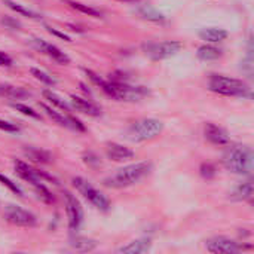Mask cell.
<instances>
[{
    "mask_svg": "<svg viewBox=\"0 0 254 254\" xmlns=\"http://www.w3.org/2000/svg\"><path fill=\"white\" fill-rule=\"evenodd\" d=\"M100 88L113 100L118 101H140L149 95L147 88L144 86H131L125 82L103 80Z\"/></svg>",
    "mask_w": 254,
    "mask_h": 254,
    "instance_id": "3957f363",
    "label": "cell"
},
{
    "mask_svg": "<svg viewBox=\"0 0 254 254\" xmlns=\"http://www.w3.org/2000/svg\"><path fill=\"white\" fill-rule=\"evenodd\" d=\"M33 43H34V46L40 52H43L45 55H48L49 58H52L55 63H58V64H68L70 63V58L61 49H58L55 45H51V43H48V42H45L42 39H34Z\"/></svg>",
    "mask_w": 254,
    "mask_h": 254,
    "instance_id": "8fae6325",
    "label": "cell"
},
{
    "mask_svg": "<svg viewBox=\"0 0 254 254\" xmlns=\"http://www.w3.org/2000/svg\"><path fill=\"white\" fill-rule=\"evenodd\" d=\"M65 3L70 7H73V9H76V10H79V12L88 15V16H94V18H101L103 16V13L98 9H94V7H91L88 4H83V3H79V1H71V0H67Z\"/></svg>",
    "mask_w": 254,
    "mask_h": 254,
    "instance_id": "603a6c76",
    "label": "cell"
},
{
    "mask_svg": "<svg viewBox=\"0 0 254 254\" xmlns=\"http://www.w3.org/2000/svg\"><path fill=\"white\" fill-rule=\"evenodd\" d=\"M210 91L226 97H246L250 95V88L246 82L223 74H213L210 77Z\"/></svg>",
    "mask_w": 254,
    "mask_h": 254,
    "instance_id": "277c9868",
    "label": "cell"
},
{
    "mask_svg": "<svg viewBox=\"0 0 254 254\" xmlns=\"http://www.w3.org/2000/svg\"><path fill=\"white\" fill-rule=\"evenodd\" d=\"M150 240H135V241H131L128 243L127 246L121 247L118 250V253H124V254H143L147 253L150 250Z\"/></svg>",
    "mask_w": 254,
    "mask_h": 254,
    "instance_id": "2e32d148",
    "label": "cell"
},
{
    "mask_svg": "<svg viewBox=\"0 0 254 254\" xmlns=\"http://www.w3.org/2000/svg\"><path fill=\"white\" fill-rule=\"evenodd\" d=\"M40 107L43 109V112L52 119V121H55L58 125H61V127H67V128H70V125H68V115L70 113H67V115H61V113H58V112H55L52 107H49V106H46L45 103H40Z\"/></svg>",
    "mask_w": 254,
    "mask_h": 254,
    "instance_id": "7402d4cb",
    "label": "cell"
},
{
    "mask_svg": "<svg viewBox=\"0 0 254 254\" xmlns=\"http://www.w3.org/2000/svg\"><path fill=\"white\" fill-rule=\"evenodd\" d=\"M73 186L77 189V192L80 195H83L85 199H88L95 208H98L100 211H107L110 208V201L106 195H103L100 190H97L88 180H85L83 177H74L71 180Z\"/></svg>",
    "mask_w": 254,
    "mask_h": 254,
    "instance_id": "8992f818",
    "label": "cell"
},
{
    "mask_svg": "<svg viewBox=\"0 0 254 254\" xmlns=\"http://www.w3.org/2000/svg\"><path fill=\"white\" fill-rule=\"evenodd\" d=\"M19 113H22V115H25V116H30V118H34V119H39L40 118V115L36 112V110H33L31 107H28V106H25V104H21V103H13L12 104Z\"/></svg>",
    "mask_w": 254,
    "mask_h": 254,
    "instance_id": "f1b7e54d",
    "label": "cell"
},
{
    "mask_svg": "<svg viewBox=\"0 0 254 254\" xmlns=\"http://www.w3.org/2000/svg\"><path fill=\"white\" fill-rule=\"evenodd\" d=\"M204 134H205V138L216 146H228L231 143L228 132L222 127H217L216 124H211V122L207 124L204 128Z\"/></svg>",
    "mask_w": 254,
    "mask_h": 254,
    "instance_id": "4fadbf2b",
    "label": "cell"
},
{
    "mask_svg": "<svg viewBox=\"0 0 254 254\" xmlns=\"http://www.w3.org/2000/svg\"><path fill=\"white\" fill-rule=\"evenodd\" d=\"M140 13H141L144 18L152 19V21H164V19H165V18H164V15H161V13L155 12V10H153V9H150V7H143V9H140Z\"/></svg>",
    "mask_w": 254,
    "mask_h": 254,
    "instance_id": "f546056e",
    "label": "cell"
},
{
    "mask_svg": "<svg viewBox=\"0 0 254 254\" xmlns=\"http://www.w3.org/2000/svg\"><path fill=\"white\" fill-rule=\"evenodd\" d=\"M64 201H65V213L68 219V229L71 232H76L83 222V210L80 207V202L76 199V196L67 190L64 192Z\"/></svg>",
    "mask_w": 254,
    "mask_h": 254,
    "instance_id": "9c48e42d",
    "label": "cell"
},
{
    "mask_svg": "<svg viewBox=\"0 0 254 254\" xmlns=\"http://www.w3.org/2000/svg\"><path fill=\"white\" fill-rule=\"evenodd\" d=\"M199 37L210 43H219L228 37V31L223 28H204L199 31Z\"/></svg>",
    "mask_w": 254,
    "mask_h": 254,
    "instance_id": "ac0fdd59",
    "label": "cell"
},
{
    "mask_svg": "<svg viewBox=\"0 0 254 254\" xmlns=\"http://www.w3.org/2000/svg\"><path fill=\"white\" fill-rule=\"evenodd\" d=\"M4 4H6L9 9H12L13 12L19 13V15L28 16V18H33V19H39V15H37L36 12H33V10H30V9L24 7V6H22V4H19V3H15V1H12V0H4Z\"/></svg>",
    "mask_w": 254,
    "mask_h": 254,
    "instance_id": "d4e9b609",
    "label": "cell"
},
{
    "mask_svg": "<svg viewBox=\"0 0 254 254\" xmlns=\"http://www.w3.org/2000/svg\"><path fill=\"white\" fill-rule=\"evenodd\" d=\"M30 73H31L37 80H40V82H42V83H45V85H49V86L55 85V79H52V76H49L48 73L42 71L40 68L31 67V68H30Z\"/></svg>",
    "mask_w": 254,
    "mask_h": 254,
    "instance_id": "4316f807",
    "label": "cell"
},
{
    "mask_svg": "<svg viewBox=\"0 0 254 254\" xmlns=\"http://www.w3.org/2000/svg\"><path fill=\"white\" fill-rule=\"evenodd\" d=\"M164 131V124L159 119L153 118H146L134 122L129 129H128V137L131 141L140 143V141H147L156 138L161 132Z\"/></svg>",
    "mask_w": 254,
    "mask_h": 254,
    "instance_id": "5b68a950",
    "label": "cell"
},
{
    "mask_svg": "<svg viewBox=\"0 0 254 254\" xmlns=\"http://www.w3.org/2000/svg\"><path fill=\"white\" fill-rule=\"evenodd\" d=\"M12 64H13V60L10 58V55L0 51V67H10Z\"/></svg>",
    "mask_w": 254,
    "mask_h": 254,
    "instance_id": "d6a6232c",
    "label": "cell"
},
{
    "mask_svg": "<svg viewBox=\"0 0 254 254\" xmlns=\"http://www.w3.org/2000/svg\"><path fill=\"white\" fill-rule=\"evenodd\" d=\"M43 97L51 103V104H54V106H57L58 109H61V110H64L65 113H70L71 112V109H70V106L63 100V98H60L57 94H54L52 91H43Z\"/></svg>",
    "mask_w": 254,
    "mask_h": 254,
    "instance_id": "cb8c5ba5",
    "label": "cell"
},
{
    "mask_svg": "<svg viewBox=\"0 0 254 254\" xmlns=\"http://www.w3.org/2000/svg\"><path fill=\"white\" fill-rule=\"evenodd\" d=\"M106 155L109 159L115 161V162H122L127 159H132L134 158V152L122 144L118 143H107L106 144Z\"/></svg>",
    "mask_w": 254,
    "mask_h": 254,
    "instance_id": "5bb4252c",
    "label": "cell"
},
{
    "mask_svg": "<svg viewBox=\"0 0 254 254\" xmlns=\"http://www.w3.org/2000/svg\"><path fill=\"white\" fill-rule=\"evenodd\" d=\"M199 173H201V176L204 177V179H213L214 176H216V168H214V165L213 164H202L201 165V168H199Z\"/></svg>",
    "mask_w": 254,
    "mask_h": 254,
    "instance_id": "4dcf8cb0",
    "label": "cell"
},
{
    "mask_svg": "<svg viewBox=\"0 0 254 254\" xmlns=\"http://www.w3.org/2000/svg\"><path fill=\"white\" fill-rule=\"evenodd\" d=\"M119 1H135V0H119Z\"/></svg>",
    "mask_w": 254,
    "mask_h": 254,
    "instance_id": "e575fe53",
    "label": "cell"
},
{
    "mask_svg": "<svg viewBox=\"0 0 254 254\" xmlns=\"http://www.w3.org/2000/svg\"><path fill=\"white\" fill-rule=\"evenodd\" d=\"M0 183L4 186V188H7L12 193H15V195H18V196H24V192H22V189L16 185V183H13L10 179H7L6 176H3V174H0Z\"/></svg>",
    "mask_w": 254,
    "mask_h": 254,
    "instance_id": "83f0119b",
    "label": "cell"
},
{
    "mask_svg": "<svg viewBox=\"0 0 254 254\" xmlns=\"http://www.w3.org/2000/svg\"><path fill=\"white\" fill-rule=\"evenodd\" d=\"M223 164L226 170L234 174H250L253 170V152L249 146H231L223 155Z\"/></svg>",
    "mask_w": 254,
    "mask_h": 254,
    "instance_id": "7a4b0ae2",
    "label": "cell"
},
{
    "mask_svg": "<svg viewBox=\"0 0 254 254\" xmlns=\"http://www.w3.org/2000/svg\"><path fill=\"white\" fill-rule=\"evenodd\" d=\"M71 107L83 115H88V116H100L101 115V109L97 104L91 103L89 100L76 97V95H71Z\"/></svg>",
    "mask_w": 254,
    "mask_h": 254,
    "instance_id": "9a60e30c",
    "label": "cell"
},
{
    "mask_svg": "<svg viewBox=\"0 0 254 254\" xmlns=\"http://www.w3.org/2000/svg\"><path fill=\"white\" fill-rule=\"evenodd\" d=\"M25 153H27V156H28L30 159H33V161H36V162H42V164L51 162V156H49V153L45 152V150L28 149V150H25Z\"/></svg>",
    "mask_w": 254,
    "mask_h": 254,
    "instance_id": "484cf974",
    "label": "cell"
},
{
    "mask_svg": "<svg viewBox=\"0 0 254 254\" xmlns=\"http://www.w3.org/2000/svg\"><path fill=\"white\" fill-rule=\"evenodd\" d=\"M153 168V164L150 161H143V162H137V164H131L127 165L121 170H118L115 174L106 177L103 180V185L112 189H124V188H129L135 183H138L140 180H143Z\"/></svg>",
    "mask_w": 254,
    "mask_h": 254,
    "instance_id": "6da1fadb",
    "label": "cell"
},
{
    "mask_svg": "<svg viewBox=\"0 0 254 254\" xmlns=\"http://www.w3.org/2000/svg\"><path fill=\"white\" fill-rule=\"evenodd\" d=\"M0 97H4L7 100H22L28 97V92L22 88L4 83V85H0Z\"/></svg>",
    "mask_w": 254,
    "mask_h": 254,
    "instance_id": "d6986e66",
    "label": "cell"
},
{
    "mask_svg": "<svg viewBox=\"0 0 254 254\" xmlns=\"http://www.w3.org/2000/svg\"><path fill=\"white\" fill-rule=\"evenodd\" d=\"M0 129L4 131V132H18L19 131V128L15 124H10V122L1 121V119H0Z\"/></svg>",
    "mask_w": 254,
    "mask_h": 254,
    "instance_id": "1f68e13d",
    "label": "cell"
},
{
    "mask_svg": "<svg viewBox=\"0 0 254 254\" xmlns=\"http://www.w3.org/2000/svg\"><path fill=\"white\" fill-rule=\"evenodd\" d=\"M252 196H253V182L252 180L241 183L231 193V199H234V201H247V199H252Z\"/></svg>",
    "mask_w": 254,
    "mask_h": 254,
    "instance_id": "e0dca14e",
    "label": "cell"
},
{
    "mask_svg": "<svg viewBox=\"0 0 254 254\" xmlns=\"http://www.w3.org/2000/svg\"><path fill=\"white\" fill-rule=\"evenodd\" d=\"M182 48H183V43L179 40H165V42H153V43L143 45L144 54L155 61L171 58L176 54H179Z\"/></svg>",
    "mask_w": 254,
    "mask_h": 254,
    "instance_id": "52a82bcc",
    "label": "cell"
},
{
    "mask_svg": "<svg viewBox=\"0 0 254 254\" xmlns=\"http://www.w3.org/2000/svg\"><path fill=\"white\" fill-rule=\"evenodd\" d=\"M196 57L202 61H213V60H217L222 57V51L211 45H202L198 48Z\"/></svg>",
    "mask_w": 254,
    "mask_h": 254,
    "instance_id": "ffe728a7",
    "label": "cell"
},
{
    "mask_svg": "<svg viewBox=\"0 0 254 254\" xmlns=\"http://www.w3.org/2000/svg\"><path fill=\"white\" fill-rule=\"evenodd\" d=\"M13 168H15L16 176L21 177L22 180H25L27 183H30L33 188H37V186H40L43 183L42 179L39 177V174L36 173V170H33L31 167H28L25 162H22L19 159H15L13 161Z\"/></svg>",
    "mask_w": 254,
    "mask_h": 254,
    "instance_id": "7c38bea8",
    "label": "cell"
},
{
    "mask_svg": "<svg viewBox=\"0 0 254 254\" xmlns=\"http://www.w3.org/2000/svg\"><path fill=\"white\" fill-rule=\"evenodd\" d=\"M4 219L18 228H33L37 222L36 216L18 205H7L4 208Z\"/></svg>",
    "mask_w": 254,
    "mask_h": 254,
    "instance_id": "ba28073f",
    "label": "cell"
},
{
    "mask_svg": "<svg viewBox=\"0 0 254 254\" xmlns=\"http://www.w3.org/2000/svg\"><path fill=\"white\" fill-rule=\"evenodd\" d=\"M46 30L51 33V34H55L57 37H60V39H63V40H65V42H71V39H70V36H67V34H64V33H61V31H58L57 28H52V27H49V25H46Z\"/></svg>",
    "mask_w": 254,
    "mask_h": 254,
    "instance_id": "836d02e7",
    "label": "cell"
},
{
    "mask_svg": "<svg viewBox=\"0 0 254 254\" xmlns=\"http://www.w3.org/2000/svg\"><path fill=\"white\" fill-rule=\"evenodd\" d=\"M205 247L210 253H238L243 250V246L226 237H214L205 243Z\"/></svg>",
    "mask_w": 254,
    "mask_h": 254,
    "instance_id": "30bf717a",
    "label": "cell"
},
{
    "mask_svg": "<svg viewBox=\"0 0 254 254\" xmlns=\"http://www.w3.org/2000/svg\"><path fill=\"white\" fill-rule=\"evenodd\" d=\"M70 247L74 249L76 252H92L97 247V241L95 240H89V238H83V237H76L70 241Z\"/></svg>",
    "mask_w": 254,
    "mask_h": 254,
    "instance_id": "44dd1931",
    "label": "cell"
}]
</instances>
